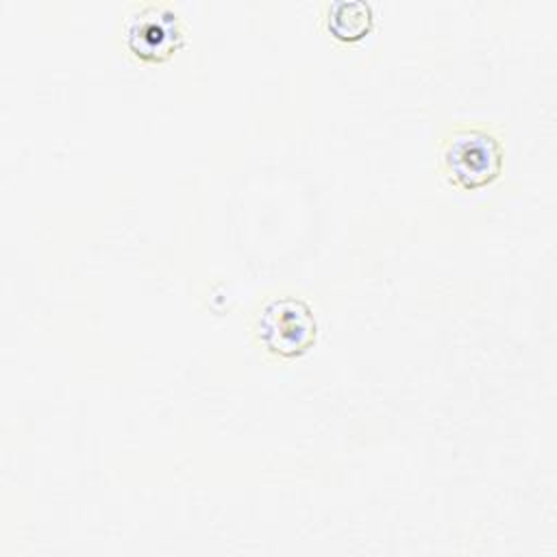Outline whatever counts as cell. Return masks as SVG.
Here are the masks:
<instances>
[{
    "label": "cell",
    "mask_w": 557,
    "mask_h": 557,
    "mask_svg": "<svg viewBox=\"0 0 557 557\" xmlns=\"http://www.w3.org/2000/svg\"><path fill=\"white\" fill-rule=\"evenodd\" d=\"M255 335L268 352L294 359L313 346L318 320L305 298L294 294L270 296L255 313Z\"/></svg>",
    "instance_id": "cell-1"
},
{
    "label": "cell",
    "mask_w": 557,
    "mask_h": 557,
    "mask_svg": "<svg viewBox=\"0 0 557 557\" xmlns=\"http://www.w3.org/2000/svg\"><path fill=\"white\" fill-rule=\"evenodd\" d=\"M503 144L483 126H459L442 146V165L450 183L476 189L498 178L503 170Z\"/></svg>",
    "instance_id": "cell-2"
},
{
    "label": "cell",
    "mask_w": 557,
    "mask_h": 557,
    "mask_svg": "<svg viewBox=\"0 0 557 557\" xmlns=\"http://www.w3.org/2000/svg\"><path fill=\"white\" fill-rule=\"evenodd\" d=\"M122 41L135 59L163 63L185 44V28L174 7L144 2L133 7L124 17Z\"/></svg>",
    "instance_id": "cell-3"
},
{
    "label": "cell",
    "mask_w": 557,
    "mask_h": 557,
    "mask_svg": "<svg viewBox=\"0 0 557 557\" xmlns=\"http://www.w3.org/2000/svg\"><path fill=\"white\" fill-rule=\"evenodd\" d=\"M372 24L374 11L366 0H333L324 7V26L339 41L363 39Z\"/></svg>",
    "instance_id": "cell-4"
}]
</instances>
